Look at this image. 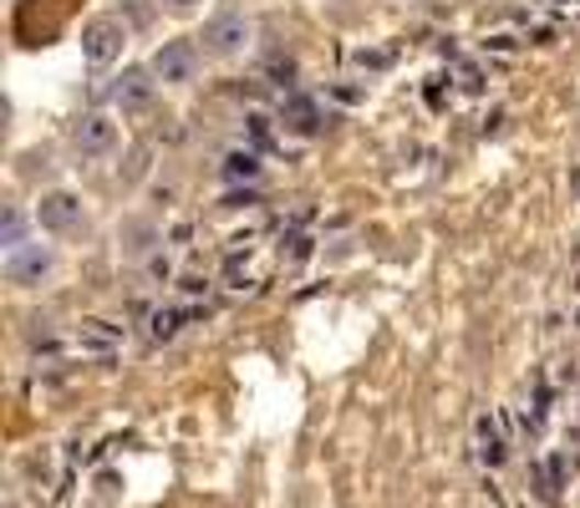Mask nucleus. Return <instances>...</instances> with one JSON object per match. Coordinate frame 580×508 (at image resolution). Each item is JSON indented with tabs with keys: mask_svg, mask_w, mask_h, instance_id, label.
<instances>
[{
	"mask_svg": "<svg viewBox=\"0 0 580 508\" xmlns=\"http://www.w3.org/2000/svg\"><path fill=\"white\" fill-rule=\"evenodd\" d=\"M255 42V21L245 11H224L204 26V52L230 61V56H245V46Z\"/></svg>",
	"mask_w": 580,
	"mask_h": 508,
	"instance_id": "f257e3e1",
	"label": "nucleus"
},
{
	"mask_svg": "<svg viewBox=\"0 0 580 508\" xmlns=\"http://www.w3.org/2000/svg\"><path fill=\"white\" fill-rule=\"evenodd\" d=\"M123 46H127V26L118 21V15H97V21H87L82 26L87 67H112V61L123 56Z\"/></svg>",
	"mask_w": 580,
	"mask_h": 508,
	"instance_id": "f03ea898",
	"label": "nucleus"
},
{
	"mask_svg": "<svg viewBox=\"0 0 580 508\" xmlns=\"http://www.w3.org/2000/svg\"><path fill=\"white\" fill-rule=\"evenodd\" d=\"M148 71L164 87H189L193 77H199V46L193 42H164L158 52H153Z\"/></svg>",
	"mask_w": 580,
	"mask_h": 508,
	"instance_id": "7ed1b4c3",
	"label": "nucleus"
},
{
	"mask_svg": "<svg viewBox=\"0 0 580 508\" xmlns=\"http://www.w3.org/2000/svg\"><path fill=\"white\" fill-rule=\"evenodd\" d=\"M0 270H5V280H11V285H42V280L56 270V255H52V245H21V249H11V255H5V264H0Z\"/></svg>",
	"mask_w": 580,
	"mask_h": 508,
	"instance_id": "20e7f679",
	"label": "nucleus"
},
{
	"mask_svg": "<svg viewBox=\"0 0 580 508\" xmlns=\"http://www.w3.org/2000/svg\"><path fill=\"white\" fill-rule=\"evenodd\" d=\"M82 199L77 193H42V204H36V224H42L46 234H71V229H82Z\"/></svg>",
	"mask_w": 580,
	"mask_h": 508,
	"instance_id": "39448f33",
	"label": "nucleus"
},
{
	"mask_svg": "<svg viewBox=\"0 0 580 508\" xmlns=\"http://www.w3.org/2000/svg\"><path fill=\"white\" fill-rule=\"evenodd\" d=\"M71 143H77V153H108L118 143V123L102 112H87L82 123L71 127Z\"/></svg>",
	"mask_w": 580,
	"mask_h": 508,
	"instance_id": "423d86ee",
	"label": "nucleus"
},
{
	"mask_svg": "<svg viewBox=\"0 0 580 508\" xmlns=\"http://www.w3.org/2000/svg\"><path fill=\"white\" fill-rule=\"evenodd\" d=\"M280 117H286L290 133H301V138H311L321 127V108H316V97H305V92H290L286 102H280Z\"/></svg>",
	"mask_w": 580,
	"mask_h": 508,
	"instance_id": "0eeeda50",
	"label": "nucleus"
},
{
	"mask_svg": "<svg viewBox=\"0 0 580 508\" xmlns=\"http://www.w3.org/2000/svg\"><path fill=\"white\" fill-rule=\"evenodd\" d=\"M153 82H158V77H153V71H143V67L123 71V77H118V87H112V102H118V108H143V102L153 97Z\"/></svg>",
	"mask_w": 580,
	"mask_h": 508,
	"instance_id": "6e6552de",
	"label": "nucleus"
},
{
	"mask_svg": "<svg viewBox=\"0 0 580 508\" xmlns=\"http://www.w3.org/2000/svg\"><path fill=\"white\" fill-rule=\"evenodd\" d=\"M0 245H5V255L26 245V219H21L15 208H5V224H0Z\"/></svg>",
	"mask_w": 580,
	"mask_h": 508,
	"instance_id": "1a4fd4ad",
	"label": "nucleus"
},
{
	"mask_svg": "<svg viewBox=\"0 0 580 508\" xmlns=\"http://www.w3.org/2000/svg\"><path fill=\"white\" fill-rule=\"evenodd\" d=\"M224 173H230V179H255V173H260V163H255L249 153H235V158H230V168H224Z\"/></svg>",
	"mask_w": 580,
	"mask_h": 508,
	"instance_id": "9d476101",
	"label": "nucleus"
},
{
	"mask_svg": "<svg viewBox=\"0 0 580 508\" xmlns=\"http://www.w3.org/2000/svg\"><path fill=\"white\" fill-rule=\"evenodd\" d=\"M174 330H179V311H158V316H153V336H158V341L174 336Z\"/></svg>",
	"mask_w": 580,
	"mask_h": 508,
	"instance_id": "9b49d317",
	"label": "nucleus"
},
{
	"mask_svg": "<svg viewBox=\"0 0 580 508\" xmlns=\"http://www.w3.org/2000/svg\"><path fill=\"white\" fill-rule=\"evenodd\" d=\"M164 5H168V11H179V15H183V11H193L199 0H164Z\"/></svg>",
	"mask_w": 580,
	"mask_h": 508,
	"instance_id": "f8f14e48",
	"label": "nucleus"
}]
</instances>
